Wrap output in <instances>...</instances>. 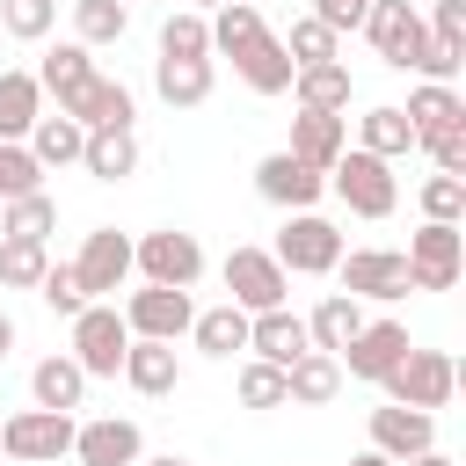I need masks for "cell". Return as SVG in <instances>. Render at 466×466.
Returning <instances> with one entry per match:
<instances>
[{
  "label": "cell",
  "mask_w": 466,
  "mask_h": 466,
  "mask_svg": "<svg viewBox=\"0 0 466 466\" xmlns=\"http://www.w3.org/2000/svg\"><path fill=\"white\" fill-rule=\"evenodd\" d=\"M138 466H189V459H175V451H160V459H138Z\"/></svg>",
  "instance_id": "f907efd6"
},
{
  "label": "cell",
  "mask_w": 466,
  "mask_h": 466,
  "mask_svg": "<svg viewBox=\"0 0 466 466\" xmlns=\"http://www.w3.org/2000/svg\"><path fill=\"white\" fill-rule=\"evenodd\" d=\"M218 277H226V299H233L240 313H269V306H284V291H291V269H284L269 248H233Z\"/></svg>",
  "instance_id": "30bf717a"
},
{
  "label": "cell",
  "mask_w": 466,
  "mask_h": 466,
  "mask_svg": "<svg viewBox=\"0 0 466 466\" xmlns=\"http://www.w3.org/2000/svg\"><path fill=\"white\" fill-rule=\"evenodd\" d=\"M29 189H44L36 153H29L22 138H0V204H7V197H29Z\"/></svg>",
  "instance_id": "ab89813d"
},
{
  "label": "cell",
  "mask_w": 466,
  "mask_h": 466,
  "mask_svg": "<svg viewBox=\"0 0 466 466\" xmlns=\"http://www.w3.org/2000/svg\"><path fill=\"white\" fill-rule=\"evenodd\" d=\"M0 233H15V240H51V233H58V204H51L44 189L7 197V204H0Z\"/></svg>",
  "instance_id": "836d02e7"
},
{
  "label": "cell",
  "mask_w": 466,
  "mask_h": 466,
  "mask_svg": "<svg viewBox=\"0 0 466 466\" xmlns=\"http://www.w3.org/2000/svg\"><path fill=\"white\" fill-rule=\"evenodd\" d=\"M379 386H386V400H400V408H430V415H437V408L459 393V364H451V350H415V342H408V357H400Z\"/></svg>",
  "instance_id": "277c9868"
},
{
  "label": "cell",
  "mask_w": 466,
  "mask_h": 466,
  "mask_svg": "<svg viewBox=\"0 0 466 466\" xmlns=\"http://www.w3.org/2000/svg\"><path fill=\"white\" fill-rule=\"evenodd\" d=\"M73 269H80V291H87V299H109V291H124V284H131V233H116V226H95V233L80 240Z\"/></svg>",
  "instance_id": "5bb4252c"
},
{
  "label": "cell",
  "mask_w": 466,
  "mask_h": 466,
  "mask_svg": "<svg viewBox=\"0 0 466 466\" xmlns=\"http://www.w3.org/2000/svg\"><path fill=\"white\" fill-rule=\"evenodd\" d=\"M116 379H124L131 393H146V400H160V393H175V386H182V364H175V342H153V335H131V350H124V364H116Z\"/></svg>",
  "instance_id": "ac0fdd59"
},
{
  "label": "cell",
  "mask_w": 466,
  "mask_h": 466,
  "mask_svg": "<svg viewBox=\"0 0 466 466\" xmlns=\"http://www.w3.org/2000/svg\"><path fill=\"white\" fill-rule=\"evenodd\" d=\"M284 95H299V109H350L357 87H350V66L342 58H320V66H299Z\"/></svg>",
  "instance_id": "4316f807"
},
{
  "label": "cell",
  "mask_w": 466,
  "mask_h": 466,
  "mask_svg": "<svg viewBox=\"0 0 466 466\" xmlns=\"http://www.w3.org/2000/svg\"><path fill=\"white\" fill-rule=\"evenodd\" d=\"M0 451L22 459V466H58L73 451V415L66 408H22L0 422Z\"/></svg>",
  "instance_id": "52a82bcc"
},
{
  "label": "cell",
  "mask_w": 466,
  "mask_h": 466,
  "mask_svg": "<svg viewBox=\"0 0 466 466\" xmlns=\"http://www.w3.org/2000/svg\"><path fill=\"white\" fill-rule=\"evenodd\" d=\"M66 116H80V124L95 131V124H131V116H138V102H131V87H124V80L95 73V80L73 95V109H66Z\"/></svg>",
  "instance_id": "f1b7e54d"
},
{
  "label": "cell",
  "mask_w": 466,
  "mask_h": 466,
  "mask_svg": "<svg viewBox=\"0 0 466 466\" xmlns=\"http://www.w3.org/2000/svg\"><path fill=\"white\" fill-rule=\"evenodd\" d=\"M350 466H393V459H386V451H357Z\"/></svg>",
  "instance_id": "681fc988"
},
{
  "label": "cell",
  "mask_w": 466,
  "mask_h": 466,
  "mask_svg": "<svg viewBox=\"0 0 466 466\" xmlns=\"http://www.w3.org/2000/svg\"><path fill=\"white\" fill-rule=\"evenodd\" d=\"M364 7H371V0H313V15H320L335 36H342V29H357V22H364Z\"/></svg>",
  "instance_id": "bcb514c9"
},
{
  "label": "cell",
  "mask_w": 466,
  "mask_h": 466,
  "mask_svg": "<svg viewBox=\"0 0 466 466\" xmlns=\"http://www.w3.org/2000/svg\"><path fill=\"white\" fill-rule=\"evenodd\" d=\"M430 444H437V415L430 408H400V400L371 408V451H386L393 466L415 459V451H430Z\"/></svg>",
  "instance_id": "e0dca14e"
},
{
  "label": "cell",
  "mask_w": 466,
  "mask_h": 466,
  "mask_svg": "<svg viewBox=\"0 0 466 466\" xmlns=\"http://www.w3.org/2000/svg\"><path fill=\"white\" fill-rule=\"evenodd\" d=\"M44 116V87H36V73H0V138H29V124Z\"/></svg>",
  "instance_id": "d6a6232c"
},
{
  "label": "cell",
  "mask_w": 466,
  "mask_h": 466,
  "mask_svg": "<svg viewBox=\"0 0 466 466\" xmlns=\"http://www.w3.org/2000/svg\"><path fill=\"white\" fill-rule=\"evenodd\" d=\"M320 189H328V175L313 160H299V153H262L255 160V197L277 204V211H313Z\"/></svg>",
  "instance_id": "7c38bea8"
},
{
  "label": "cell",
  "mask_w": 466,
  "mask_h": 466,
  "mask_svg": "<svg viewBox=\"0 0 466 466\" xmlns=\"http://www.w3.org/2000/svg\"><path fill=\"white\" fill-rule=\"evenodd\" d=\"M350 146V116L342 109H299L291 116V146L284 153H299V160H313L320 175H328V160Z\"/></svg>",
  "instance_id": "ffe728a7"
},
{
  "label": "cell",
  "mask_w": 466,
  "mask_h": 466,
  "mask_svg": "<svg viewBox=\"0 0 466 466\" xmlns=\"http://www.w3.org/2000/svg\"><path fill=\"white\" fill-rule=\"evenodd\" d=\"M7 350H15V320H7V306H0V364H7Z\"/></svg>",
  "instance_id": "c3c4849f"
},
{
  "label": "cell",
  "mask_w": 466,
  "mask_h": 466,
  "mask_svg": "<svg viewBox=\"0 0 466 466\" xmlns=\"http://www.w3.org/2000/svg\"><path fill=\"white\" fill-rule=\"evenodd\" d=\"M328 189H335L357 218H393V204H400L393 160H379V153H364V146H342V153L328 160Z\"/></svg>",
  "instance_id": "7a4b0ae2"
},
{
  "label": "cell",
  "mask_w": 466,
  "mask_h": 466,
  "mask_svg": "<svg viewBox=\"0 0 466 466\" xmlns=\"http://www.w3.org/2000/svg\"><path fill=\"white\" fill-rule=\"evenodd\" d=\"M357 146L379 153V160H408V153H415V124L400 116V102H379V109L357 116Z\"/></svg>",
  "instance_id": "83f0119b"
},
{
  "label": "cell",
  "mask_w": 466,
  "mask_h": 466,
  "mask_svg": "<svg viewBox=\"0 0 466 466\" xmlns=\"http://www.w3.org/2000/svg\"><path fill=\"white\" fill-rule=\"evenodd\" d=\"M204 22H211V51L233 58V73L248 80V95H284V87H291L299 66H291L284 36L262 29V7H255V0H226V7H211Z\"/></svg>",
  "instance_id": "6da1fadb"
},
{
  "label": "cell",
  "mask_w": 466,
  "mask_h": 466,
  "mask_svg": "<svg viewBox=\"0 0 466 466\" xmlns=\"http://www.w3.org/2000/svg\"><path fill=\"white\" fill-rule=\"evenodd\" d=\"M51 269V255H44V240H0V284L7 291H36V277Z\"/></svg>",
  "instance_id": "8d00e7d4"
},
{
  "label": "cell",
  "mask_w": 466,
  "mask_h": 466,
  "mask_svg": "<svg viewBox=\"0 0 466 466\" xmlns=\"http://www.w3.org/2000/svg\"><path fill=\"white\" fill-rule=\"evenodd\" d=\"M73 459L80 466H138L146 437L131 415H95V422H73Z\"/></svg>",
  "instance_id": "2e32d148"
},
{
  "label": "cell",
  "mask_w": 466,
  "mask_h": 466,
  "mask_svg": "<svg viewBox=\"0 0 466 466\" xmlns=\"http://www.w3.org/2000/svg\"><path fill=\"white\" fill-rule=\"evenodd\" d=\"M400 357H408V328H400V320H364V328L335 350V364H342L350 379H371V386H379Z\"/></svg>",
  "instance_id": "9a60e30c"
},
{
  "label": "cell",
  "mask_w": 466,
  "mask_h": 466,
  "mask_svg": "<svg viewBox=\"0 0 466 466\" xmlns=\"http://www.w3.org/2000/svg\"><path fill=\"white\" fill-rule=\"evenodd\" d=\"M240 408H255V415H269V408H291V400H284V364H262V357H248V364H240Z\"/></svg>",
  "instance_id": "74e56055"
},
{
  "label": "cell",
  "mask_w": 466,
  "mask_h": 466,
  "mask_svg": "<svg viewBox=\"0 0 466 466\" xmlns=\"http://www.w3.org/2000/svg\"><path fill=\"white\" fill-rule=\"evenodd\" d=\"M124 350H131V328H124V313H116L109 299H87V306L73 313V364H80L87 379H116Z\"/></svg>",
  "instance_id": "8992f818"
},
{
  "label": "cell",
  "mask_w": 466,
  "mask_h": 466,
  "mask_svg": "<svg viewBox=\"0 0 466 466\" xmlns=\"http://www.w3.org/2000/svg\"><path fill=\"white\" fill-rule=\"evenodd\" d=\"M357 29L371 36V51H379V58L393 66V73H422V51H430V29H422V15H415V0H371Z\"/></svg>",
  "instance_id": "5b68a950"
},
{
  "label": "cell",
  "mask_w": 466,
  "mask_h": 466,
  "mask_svg": "<svg viewBox=\"0 0 466 466\" xmlns=\"http://www.w3.org/2000/svg\"><path fill=\"white\" fill-rule=\"evenodd\" d=\"M255 7H262V0H255Z\"/></svg>",
  "instance_id": "db71d44e"
},
{
  "label": "cell",
  "mask_w": 466,
  "mask_h": 466,
  "mask_svg": "<svg viewBox=\"0 0 466 466\" xmlns=\"http://www.w3.org/2000/svg\"><path fill=\"white\" fill-rule=\"evenodd\" d=\"M269 255H277L291 277H335V262H342V226L320 218V211H284V233H277Z\"/></svg>",
  "instance_id": "3957f363"
},
{
  "label": "cell",
  "mask_w": 466,
  "mask_h": 466,
  "mask_svg": "<svg viewBox=\"0 0 466 466\" xmlns=\"http://www.w3.org/2000/svg\"><path fill=\"white\" fill-rule=\"evenodd\" d=\"M80 167H87L95 182H124V175H138V131H131V124H95L87 146H80Z\"/></svg>",
  "instance_id": "44dd1931"
},
{
  "label": "cell",
  "mask_w": 466,
  "mask_h": 466,
  "mask_svg": "<svg viewBox=\"0 0 466 466\" xmlns=\"http://www.w3.org/2000/svg\"><path fill=\"white\" fill-rule=\"evenodd\" d=\"M408 124H415V138L422 131H444V124H466V102H459V87L451 80H422V87H408V109H400Z\"/></svg>",
  "instance_id": "4dcf8cb0"
},
{
  "label": "cell",
  "mask_w": 466,
  "mask_h": 466,
  "mask_svg": "<svg viewBox=\"0 0 466 466\" xmlns=\"http://www.w3.org/2000/svg\"><path fill=\"white\" fill-rule=\"evenodd\" d=\"M29 400H36V408H66V415L87 400V371L73 364V350H58V357H44V364L29 371Z\"/></svg>",
  "instance_id": "d4e9b609"
},
{
  "label": "cell",
  "mask_w": 466,
  "mask_h": 466,
  "mask_svg": "<svg viewBox=\"0 0 466 466\" xmlns=\"http://www.w3.org/2000/svg\"><path fill=\"white\" fill-rule=\"evenodd\" d=\"M430 160H437V175H466V124H444V131H422L415 138Z\"/></svg>",
  "instance_id": "ee69618b"
},
{
  "label": "cell",
  "mask_w": 466,
  "mask_h": 466,
  "mask_svg": "<svg viewBox=\"0 0 466 466\" xmlns=\"http://www.w3.org/2000/svg\"><path fill=\"white\" fill-rule=\"evenodd\" d=\"M335 393H342V364H335L328 350H306V357L284 364V400H291V408H328Z\"/></svg>",
  "instance_id": "7402d4cb"
},
{
  "label": "cell",
  "mask_w": 466,
  "mask_h": 466,
  "mask_svg": "<svg viewBox=\"0 0 466 466\" xmlns=\"http://www.w3.org/2000/svg\"><path fill=\"white\" fill-rule=\"evenodd\" d=\"M22 146L36 153V167H80V146H87V124L58 109V116H36Z\"/></svg>",
  "instance_id": "cb8c5ba5"
},
{
  "label": "cell",
  "mask_w": 466,
  "mask_h": 466,
  "mask_svg": "<svg viewBox=\"0 0 466 466\" xmlns=\"http://www.w3.org/2000/svg\"><path fill=\"white\" fill-rule=\"evenodd\" d=\"M211 58H153V87H160V102L167 109H197V102H211Z\"/></svg>",
  "instance_id": "603a6c76"
},
{
  "label": "cell",
  "mask_w": 466,
  "mask_h": 466,
  "mask_svg": "<svg viewBox=\"0 0 466 466\" xmlns=\"http://www.w3.org/2000/svg\"><path fill=\"white\" fill-rule=\"evenodd\" d=\"M36 299H44L51 313H66V320H73V313L87 306V291H80V269H73V262H51V269L36 277Z\"/></svg>",
  "instance_id": "7bdbcfd3"
},
{
  "label": "cell",
  "mask_w": 466,
  "mask_h": 466,
  "mask_svg": "<svg viewBox=\"0 0 466 466\" xmlns=\"http://www.w3.org/2000/svg\"><path fill=\"white\" fill-rule=\"evenodd\" d=\"M124 7H131V0H124Z\"/></svg>",
  "instance_id": "f5cc1de1"
},
{
  "label": "cell",
  "mask_w": 466,
  "mask_h": 466,
  "mask_svg": "<svg viewBox=\"0 0 466 466\" xmlns=\"http://www.w3.org/2000/svg\"><path fill=\"white\" fill-rule=\"evenodd\" d=\"M335 44H342V36H335L320 15H299V22H291V36H284L291 66H320V58H335Z\"/></svg>",
  "instance_id": "60d3db41"
},
{
  "label": "cell",
  "mask_w": 466,
  "mask_h": 466,
  "mask_svg": "<svg viewBox=\"0 0 466 466\" xmlns=\"http://www.w3.org/2000/svg\"><path fill=\"white\" fill-rule=\"evenodd\" d=\"M116 313H124V328H131V335H153V342H182V335H189V320H197V306H189V291H182V284H138Z\"/></svg>",
  "instance_id": "8fae6325"
},
{
  "label": "cell",
  "mask_w": 466,
  "mask_h": 466,
  "mask_svg": "<svg viewBox=\"0 0 466 466\" xmlns=\"http://www.w3.org/2000/svg\"><path fill=\"white\" fill-rule=\"evenodd\" d=\"M335 277H342L350 299H408V291H415L400 248H350V255L335 262Z\"/></svg>",
  "instance_id": "4fadbf2b"
},
{
  "label": "cell",
  "mask_w": 466,
  "mask_h": 466,
  "mask_svg": "<svg viewBox=\"0 0 466 466\" xmlns=\"http://www.w3.org/2000/svg\"><path fill=\"white\" fill-rule=\"evenodd\" d=\"M51 22H58V0H0V29H7L15 44L51 36Z\"/></svg>",
  "instance_id": "f35d334b"
},
{
  "label": "cell",
  "mask_w": 466,
  "mask_h": 466,
  "mask_svg": "<svg viewBox=\"0 0 466 466\" xmlns=\"http://www.w3.org/2000/svg\"><path fill=\"white\" fill-rule=\"evenodd\" d=\"M189 7H197V15H211V7H226V0H189Z\"/></svg>",
  "instance_id": "816d5d0a"
},
{
  "label": "cell",
  "mask_w": 466,
  "mask_h": 466,
  "mask_svg": "<svg viewBox=\"0 0 466 466\" xmlns=\"http://www.w3.org/2000/svg\"><path fill=\"white\" fill-rule=\"evenodd\" d=\"M400 466H459V459H451V451H437V444H430V451H415V459H400Z\"/></svg>",
  "instance_id": "7dc6e473"
},
{
  "label": "cell",
  "mask_w": 466,
  "mask_h": 466,
  "mask_svg": "<svg viewBox=\"0 0 466 466\" xmlns=\"http://www.w3.org/2000/svg\"><path fill=\"white\" fill-rule=\"evenodd\" d=\"M422 29H430L437 44H466V0H430Z\"/></svg>",
  "instance_id": "f6af8a7d"
},
{
  "label": "cell",
  "mask_w": 466,
  "mask_h": 466,
  "mask_svg": "<svg viewBox=\"0 0 466 466\" xmlns=\"http://www.w3.org/2000/svg\"><path fill=\"white\" fill-rule=\"evenodd\" d=\"M248 350H255L262 364H291V357H306V350H313V335H306V313H291V306L248 313Z\"/></svg>",
  "instance_id": "d6986e66"
},
{
  "label": "cell",
  "mask_w": 466,
  "mask_h": 466,
  "mask_svg": "<svg viewBox=\"0 0 466 466\" xmlns=\"http://www.w3.org/2000/svg\"><path fill=\"white\" fill-rule=\"evenodd\" d=\"M95 80V58H87V44L73 36V44H58V51H44V66H36V87L44 95H58V109H73V95Z\"/></svg>",
  "instance_id": "484cf974"
},
{
  "label": "cell",
  "mask_w": 466,
  "mask_h": 466,
  "mask_svg": "<svg viewBox=\"0 0 466 466\" xmlns=\"http://www.w3.org/2000/svg\"><path fill=\"white\" fill-rule=\"evenodd\" d=\"M131 29V7L124 0H73V36L95 51V44H116Z\"/></svg>",
  "instance_id": "e575fe53"
},
{
  "label": "cell",
  "mask_w": 466,
  "mask_h": 466,
  "mask_svg": "<svg viewBox=\"0 0 466 466\" xmlns=\"http://www.w3.org/2000/svg\"><path fill=\"white\" fill-rule=\"evenodd\" d=\"M160 58H211V22L197 7H175L160 22Z\"/></svg>",
  "instance_id": "d590c367"
},
{
  "label": "cell",
  "mask_w": 466,
  "mask_h": 466,
  "mask_svg": "<svg viewBox=\"0 0 466 466\" xmlns=\"http://www.w3.org/2000/svg\"><path fill=\"white\" fill-rule=\"evenodd\" d=\"M422 218L459 226V218H466V175H430V182H422Z\"/></svg>",
  "instance_id": "b9f144b4"
},
{
  "label": "cell",
  "mask_w": 466,
  "mask_h": 466,
  "mask_svg": "<svg viewBox=\"0 0 466 466\" xmlns=\"http://www.w3.org/2000/svg\"><path fill=\"white\" fill-rule=\"evenodd\" d=\"M131 277H146V284H197L204 277V248H197V233H182V226H160V233H146V240H131Z\"/></svg>",
  "instance_id": "ba28073f"
},
{
  "label": "cell",
  "mask_w": 466,
  "mask_h": 466,
  "mask_svg": "<svg viewBox=\"0 0 466 466\" xmlns=\"http://www.w3.org/2000/svg\"><path fill=\"white\" fill-rule=\"evenodd\" d=\"M189 342L204 350V357H233V350H248V313L226 299V306H204L197 320H189Z\"/></svg>",
  "instance_id": "1f68e13d"
},
{
  "label": "cell",
  "mask_w": 466,
  "mask_h": 466,
  "mask_svg": "<svg viewBox=\"0 0 466 466\" xmlns=\"http://www.w3.org/2000/svg\"><path fill=\"white\" fill-rule=\"evenodd\" d=\"M459 269H466V233L422 218V226L408 233V284H415V291H451Z\"/></svg>",
  "instance_id": "9c48e42d"
},
{
  "label": "cell",
  "mask_w": 466,
  "mask_h": 466,
  "mask_svg": "<svg viewBox=\"0 0 466 466\" xmlns=\"http://www.w3.org/2000/svg\"><path fill=\"white\" fill-rule=\"evenodd\" d=\"M357 328H364V299H350V291H328V299L306 313V335H313V350H328V357H335Z\"/></svg>",
  "instance_id": "f546056e"
}]
</instances>
